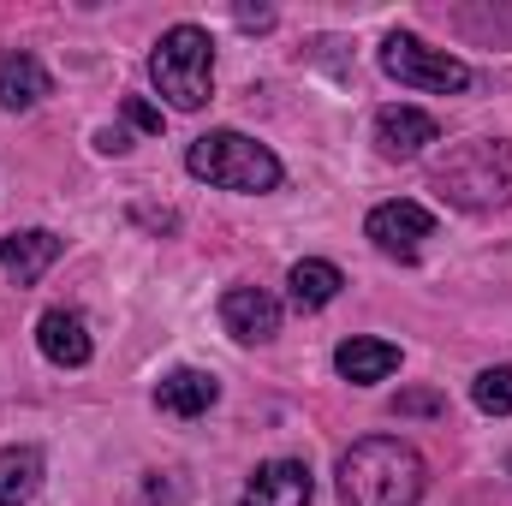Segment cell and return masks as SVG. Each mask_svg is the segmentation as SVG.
I'll list each match as a JSON object with an SVG mask.
<instances>
[{"mask_svg": "<svg viewBox=\"0 0 512 506\" xmlns=\"http://www.w3.org/2000/svg\"><path fill=\"white\" fill-rule=\"evenodd\" d=\"M36 352H42V358H48L54 370H84V364L96 358L90 322H84L78 310H66V304L42 310V316H36Z\"/></svg>", "mask_w": 512, "mask_h": 506, "instance_id": "obj_8", "label": "cell"}, {"mask_svg": "<svg viewBox=\"0 0 512 506\" xmlns=\"http://www.w3.org/2000/svg\"><path fill=\"white\" fill-rule=\"evenodd\" d=\"M340 506H417L429 489V465L399 435H364L340 453Z\"/></svg>", "mask_w": 512, "mask_h": 506, "instance_id": "obj_1", "label": "cell"}, {"mask_svg": "<svg viewBox=\"0 0 512 506\" xmlns=\"http://www.w3.org/2000/svg\"><path fill=\"white\" fill-rule=\"evenodd\" d=\"M286 286H292V304H298V310H328V304L340 298L346 274H340L328 256H304V262L286 268Z\"/></svg>", "mask_w": 512, "mask_h": 506, "instance_id": "obj_15", "label": "cell"}, {"mask_svg": "<svg viewBox=\"0 0 512 506\" xmlns=\"http://www.w3.org/2000/svg\"><path fill=\"white\" fill-rule=\"evenodd\" d=\"M155 405H161L167 417H203V411L221 405V376L179 364V370H167V376L155 381Z\"/></svg>", "mask_w": 512, "mask_h": 506, "instance_id": "obj_12", "label": "cell"}, {"mask_svg": "<svg viewBox=\"0 0 512 506\" xmlns=\"http://www.w3.org/2000/svg\"><path fill=\"white\" fill-rule=\"evenodd\" d=\"M382 72L393 84H405V90H423V96H459V90H471V78H477L459 54L429 48V42L411 36V30H393L382 42Z\"/></svg>", "mask_w": 512, "mask_h": 506, "instance_id": "obj_5", "label": "cell"}, {"mask_svg": "<svg viewBox=\"0 0 512 506\" xmlns=\"http://www.w3.org/2000/svg\"><path fill=\"white\" fill-rule=\"evenodd\" d=\"M48 90H54V78L30 48H0V108L30 114V108L48 102Z\"/></svg>", "mask_w": 512, "mask_h": 506, "instance_id": "obj_11", "label": "cell"}, {"mask_svg": "<svg viewBox=\"0 0 512 506\" xmlns=\"http://www.w3.org/2000/svg\"><path fill=\"white\" fill-rule=\"evenodd\" d=\"M471 405L483 417H512V364H489L471 381Z\"/></svg>", "mask_w": 512, "mask_h": 506, "instance_id": "obj_17", "label": "cell"}, {"mask_svg": "<svg viewBox=\"0 0 512 506\" xmlns=\"http://www.w3.org/2000/svg\"><path fill=\"white\" fill-rule=\"evenodd\" d=\"M96 149H102V155H126V149H131V131H120V126L96 131Z\"/></svg>", "mask_w": 512, "mask_h": 506, "instance_id": "obj_20", "label": "cell"}, {"mask_svg": "<svg viewBox=\"0 0 512 506\" xmlns=\"http://www.w3.org/2000/svg\"><path fill=\"white\" fill-rule=\"evenodd\" d=\"M435 191L453 209H507L512 203V143L507 137H471L435 167Z\"/></svg>", "mask_w": 512, "mask_h": 506, "instance_id": "obj_4", "label": "cell"}, {"mask_svg": "<svg viewBox=\"0 0 512 506\" xmlns=\"http://www.w3.org/2000/svg\"><path fill=\"white\" fill-rule=\"evenodd\" d=\"M364 239L376 245L393 262H417L423 256V239H435V215L411 197H393V203H376L370 221H364Z\"/></svg>", "mask_w": 512, "mask_h": 506, "instance_id": "obj_6", "label": "cell"}, {"mask_svg": "<svg viewBox=\"0 0 512 506\" xmlns=\"http://www.w3.org/2000/svg\"><path fill=\"white\" fill-rule=\"evenodd\" d=\"M126 120L137 131H161V108H149L143 96H126Z\"/></svg>", "mask_w": 512, "mask_h": 506, "instance_id": "obj_19", "label": "cell"}, {"mask_svg": "<svg viewBox=\"0 0 512 506\" xmlns=\"http://www.w3.org/2000/svg\"><path fill=\"white\" fill-rule=\"evenodd\" d=\"M60 239L48 233V227H24V233H6L0 239V268H6V280H18V286H36L54 262H60Z\"/></svg>", "mask_w": 512, "mask_h": 506, "instance_id": "obj_13", "label": "cell"}, {"mask_svg": "<svg viewBox=\"0 0 512 506\" xmlns=\"http://www.w3.org/2000/svg\"><path fill=\"white\" fill-rule=\"evenodd\" d=\"M221 328L239 346H268L280 334V298L268 286H227L221 298Z\"/></svg>", "mask_w": 512, "mask_h": 506, "instance_id": "obj_7", "label": "cell"}, {"mask_svg": "<svg viewBox=\"0 0 512 506\" xmlns=\"http://www.w3.org/2000/svg\"><path fill=\"white\" fill-rule=\"evenodd\" d=\"M42 453L36 447H0V506H30L42 495Z\"/></svg>", "mask_w": 512, "mask_h": 506, "instance_id": "obj_16", "label": "cell"}, {"mask_svg": "<svg viewBox=\"0 0 512 506\" xmlns=\"http://www.w3.org/2000/svg\"><path fill=\"white\" fill-rule=\"evenodd\" d=\"M441 411H447V399L435 387H411V393L393 399V417H441Z\"/></svg>", "mask_w": 512, "mask_h": 506, "instance_id": "obj_18", "label": "cell"}, {"mask_svg": "<svg viewBox=\"0 0 512 506\" xmlns=\"http://www.w3.org/2000/svg\"><path fill=\"white\" fill-rule=\"evenodd\" d=\"M185 173L203 179V185H215V191H233V197H268V191H280V179H286L280 155H274L268 143L245 137V131H233V126L191 137Z\"/></svg>", "mask_w": 512, "mask_h": 506, "instance_id": "obj_2", "label": "cell"}, {"mask_svg": "<svg viewBox=\"0 0 512 506\" xmlns=\"http://www.w3.org/2000/svg\"><path fill=\"white\" fill-rule=\"evenodd\" d=\"M334 370L340 381H352V387H376L399 370V346L393 340H376V334H352V340H340L334 346Z\"/></svg>", "mask_w": 512, "mask_h": 506, "instance_id": "obj_14", "label": "cell"}, {"mask_svg": "<svg viewBox=\"0 0 512 506\" xmlns=\"http://www.w3.org/2000/svg\"><path fill=\"white\" fill-rule=\"evenodd\" d=\"M149 84L167 96V108L197 114L215 96V36L203 24H173L155 36L149 54Z\"/></svg>", "mask_w": 512, "mask_h": 506, "instance_id": "obj_3", "label": "cell"}, {"mask_svg": "<svg viewBox=\"0 0 512 506\" xmlns=\"http://www.w3.org/2000/svg\"><path fill=\"white\" fill-rule=\"evenodd\" d=\"M429 143H441V120L423 108H382L376 114V155L382 161H417Z\"/></svg>", "mask_w": 512, "mask_h": 506, "instance_id": "obj_10", "label": "cell"}, {"mask_svg": "<svg viewBox=\"0 0 512 506\" xmlns=\"http://www.w3.org/2000/svg\"><path fill=\"white\" fill-rule=\"evenodd\" d=\"M310 495H316V477L304 459H262L245 477L239 506H310Z\"/></svg>", "mask_w": 512, "mask_h": 506, "instance_id": "obj_9", "label": "cell"}, {"mask_svg": "<svg viewBox=\"0 0 512 506\" xmlns=\"http://www.w3.org/2000/svg\"><path fill=\"white\" fill-rule=\"evenodd\" d=\"M507 471H512V459H507Z\"/></svg>", "mask_w": 512, "mask_h": 506, "instance_id": "obj_21", "label": "cell"}]
</instances>
